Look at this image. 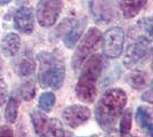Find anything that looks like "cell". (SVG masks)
<instances>
[{
  "instance_id": "3",
  "label": "cell",
  "mask_w": 153,
  "mask_h": 137,
  "mask_svg": "<svg viewBox=\"0 0 153 137\" xmlns=\"http://www.w3.org/2000/svg\"><path fill=\"white\" fill-rule=\"evenodd\" d=\"M103 70V59L101 55H91L85 63L76 87V94L85 103L94 102L96 97V82Z\"/></svg>"
},
{
  "instance_id": "17",
  "label": "cell",
  "mask_w": 153,
  "mask_h": 137,
  "mask_svg": "<svg viewBox=\"0 0 153 137\" xmlns=\"http://www.w3.org/2000/svg\"><path fill=\"white\" fill-rule=\"evenodd\" d=\"M44 137H65V131L61 121L55 118L48 119Z\"/></svg>"
},
{
  "instance_id": "10",
  "label": "cell",
  "mask_w": 153,
  "mask_h": 137,
  "mask_svg": "<svg viewBox=\"0 0 153 137\" xmlns=\"http://www.w3.org/2000/svg\"><path fill=\"white\" fill-rule=\"evenodd\" d=\"M14 26L19 32L30 34L34 27V17L31 8L22 7L16 12L14 16Z\"/></svg>"
},
{
  "instance_id": "25",
  "label": "cell",
  "mask_w": 153,
  "mask_h": 137,
  "mask_svg": "<svg viewBox=\"0 0 153 137\" xmlns=\"http://www.w3.org/2000/svg\"><path fill=\"white\" fill-rule=\"evenodd\" d=\"M0 137H14L13 130L7 126H2L0 128Z\"/></svg>"
},
{
  "instance_id": "20",
  "label": "cell",
  "mask_w": 153,
  "mask_h": 137,
  "mask_svg": "<svg viewBox=\"0 0 153 137\" xmlns=\"http://www.w3.org/2000/svg\"><path fill=\"white\" fill-rule=\"evenodd\" d=\"M55 101H56V97H55L54 93H51V91L44 93L39 98V107H40V110H42L44 112H51L54 104H55Z\"/></svg>"
},
{
  "instance_id": "13",
  "label": "cell",
  "mask_w": 153,
  "mask_h": 137,
  "mask_svg": "<svg viewBox=\"0 0 153 137\" xmlns=\"http://www.w3.org/2000/svg\"><path fill=\"white\" fill-rule=\"evenodd\" d=\"M136 121L149 137H153V114L152 110L146 106H140L136 111Z\"/></svg>"
},
{
  "instance_id": "27",
  "label": "cell",
  "mask_w": 153,
  "mask_h": 137,
  "mask_svg": "<svg viewBox=\"0 0 153 137\" xmlns=\"http://www.w3.org/2000/svg\"><path fill=\"white\" fill-rule=\"evenodd\" d=\"M150 19H151V20H152V22H153V16H151V17H150Z\"/></svg>"
},
{
  "instance_id": "16",
  "label": "cell",
  "mask_w": 153,
  "mask_h": 137,
  "mask_svg": "<svg viewBox=\"0 0 153 137\" xmlns=\"http://www.w3.org/2000/svg\"><path fill=\"white\" fill-rule=\"evenodd\" d=\"M31 120L37 135L39 137H44L46 131V127H47V122H48V118L40 111L34 110V111L31 112Z\"/></svg>"
},
{
  "instance_id": "22",
  "label": "cell",
  "mask_w": 153,
  "mask_h": 137,
  "mask_svg": "<svg viewBox=\"0 0 153 137\" xmlns=\"http://www.w3.org/2000/svg\"><path fill=\"white\" fill-rule=\"evenodd\" d=\"M21 95L23 99L25 101H31L32 98L36 95V87H34V82L32 80H27L24 82L22 87H21Z\"/></svg>"
},
{
  "instance_id": "9",
  "label": "cell",
  "mask_w": 153,
  "mask_h": 137,
  "mask_svg": "<svg viewBox=\"0 0 153 137\" xmlns=\"http://www.w3.org/2000/svg\"><path fill=\"white\" fill-rule=\"evenodd\" d=\"M64 122L71 128H76L89 120L91 112L87 106L83 105H71L64 109L63 113Z\"/></svg>"
},
{
  "instance_id": "28",
  "label": "cell",
  "mask_w": 153,
  "mask_h": 137,
  "mask_svg": "<svg viewBox=\"0 0 153 137\" xmlns=\"http://www.w3.org/2000/svg\"><path fill=\"white\" fill-rule=\"evenodd\" d=\"M152 69H153V61H152Z\"/></svg>"
},
{
  "instance_id": "21",
  "label": "cell",
  "mask_w": 153,
  "mask_h": 137,
  "mask_svg": "<svg viewBox=\"0 0 153 137\" xmlns=\"http://www.w3.org/2000/svg\"><path fill=\"white\" fill-rule=\"evenodd\" d=\"M131 129V111L126 110L122 113L121 120H120V135L125 136Z\"/></svg>"
},
{
  "instance_id": "8",
  "label": "cell",
  "mask_w": 153,
  "mask_h": 137,
  "mask_svg": "<svg viewBox=\"0 0 153 137\" xmlns=\"http://www.w3.org/2000/svg\"><path fill=\"white\" fill-rule=\"evenodd\" d=\"M89 8L94 20L100 24H108L115 16L113 0H90Z\"/></svg>"
},
{
  "instance_id": "15",
  "label": "cell",
  "mask_w": 153,
  "mask_h": 137,
  "mask_svg": "<svg viewBox=\"0 0 153 137\" xmlns=\"http://www.w3.org/2000/svg\"><path fill=\"white\" fill-rule=\"evenodd\" d=\"M147 0H119V7L126 19H133L146 5Z\"/></svg>"
},
{
  "instance_id": "18",
  "label": "cell",
  "mask_w": 153,
  "mask_h": 137,
  "mask_svg": "<svg viewBox=\"0 0 153 137\" xmlns=\"http://www.w3.org/2000/svg\"><path fill=\"white\" fill-rule=\"evenodd\" d=\"M17 111H19V102L14 96H12L8 99L6 110H5V119L8 124H14L16 121Z\"/></svg>"
},
{
  "instance_id": "24",
  "label": "cell",
  "mask_w": 153,
  "mask_h": 137,
  "mask_svg": "<svg viewBox=\"0 0 153 137\" xmlns=\"http://www.w3.org/2000/svg\"><path fill=\"white\" fill-rule=\"evenodd\" d=\"M142 101L146 102L149 104H153V81L150 86V88L142 95Z\"/></svg>"
},
{
  "instance_id": "11",
  "label": "cell",
  "mask_w": 153,
  "mask_h": 137,
  "mask_svg": "<svg viewBox=\"0 0 153 137\" xmlns=\"http://www.w3.org/2000/svg\"><path fill=\"white\" fill-rule=\"evenodd\" d=\"M14 69L19 77H29L36 70V62L30 53H22L14 61Z\"/></svg>"
},
{
  "instance_id": "23",
  "label": "cell",
  "mask_w": 153,
  "mask_h": 137,
  "mask_svg": "<svg viewBox=\"0 0 153 137\" xmlns=\"http://www.w3.org/2000/svg\"><path fill=\"white\" fill-rule=\"evenodd\" d=\"M140 23V26L143 29V31L146 33L147 37L150 40H153V22L150 17L147 19H143L142 21L138 22Z\"/></svg>"
},
{
  "instance_id": "1",
  "label": "cell",
  "mask_w": 153,
  "mask_h": 137,
  "mask_svg": "<svg viewBox=\"0 0 153 137\" xmlns=\"http://www.w3.org/2000/svg\"><path fill=\"white\" fill-rule=\"evenodd\" d=\"M127 104V94L120 88H112L103 94L95 107V117L100 127L112 130Z\"/></svg>"
},
{
  "instance_id": "5",
  "label": "cell",
  "mask_w": 153,
  "mask_h": 137,
  "mask_svg": "<svg viewBox=\"0 0 153 137\" xmlns=\"http://www.w3.org/2000/svg\"><path fill=\"white\" fill-rule=\"evenodd\" d=\"M150 44H151L150 39L143 36L133 40L129 44L126 52V56L123 61L125 66L131 70L137 67L143 62H145L150 53Z\"/></svg>"
},
{
  "instance_id": "4",
  "label": "cell",
  "mask_w": 153,
  "mask_h": 137,
  "mask_svg": "<svg viewBox=\"0 0 153 137\" xmlns=\"http://www.w3.org/2000/svg\"><path fill=\"white\" fill-rule=\"evenodd\" d=\"M102 32L96 29V27H90L83 39L80 41L79 46L76 47V50L73 54L72 57V67L76 70L83 64V62L89 57L97 49L102 41Z\"/></svg>"
},
{
  "instance_id": "6",
  "label": "cell",
  "mask_w": 153,
  "mask_h": 137,
  "mask_svg": "<svg viewBox=\"0 0 153 137\" xmlns=\"http://www.w3.org/2000/svg\"><path fill=\"white\" fill-rule=\"evenodd\" d=\"M61 0H39L37 5V20L38 23L44 27L53 26L62 10Z\"/></svg>"
},
{
  "instance_id": "7",
  "label": "cell",
  "mask_w": 153,
  "mask_h": 137,
  "mask_svg": "<svg viewBox=\"0 0 153 137\" xmlns=\"http://www.w3.org/2000/svg\"><path fill=\"white\" fill-rule=\"evenodd\" d=\"M125 32L121 27L114 26L103 37V53L108 59H118L122 53Z\"/></svg>"
},
{
  "instance_id": "29",
  "label": "cell",
  "mask_w": 153,
  "mask_h": 137,
  "mask_svg": "<svg viewBox=\"0 0 153 137\" xmlns=\"http://www.w3.org/2000/svg\"><path fill=\"white\" fill-rule=\"evenodd\" d=\"M88 137H95V136H88Z\"/></svg>"
},
{
  "instance_id": "19",
  "label": "cell",
  "mask_w": 153,
  "mask_h": 137,
  "mask_svg": "<svg viewBox=\"0 0 153 137\" xmlns=\"http://www.w3.org/2000/svg\"><path fill=\"white\" fill-rule=\"evenodd\" d=\"M127 82L135 89H142L146 86V76L143 72H131L127 76Z\"/></svg>"
},
{
  "instance_id": "30",
  "label": "cell",
  "mask_w": 153,
  "mask_h": 137,
  "mask_svg": "<svg viewBox=\"0 0 153 137\" xmlns=\"http://www.w3.org/2000/svg\"><path fill=\"white\" fill-rule=\"evenodd\" d=\"M131 137H135V136H131Z\"/></svg>"
},
{
  "instance_id": "26",
  "label": "cell",
  "mask_w": 153,
  "mask_h": 137,
  "mask_svg": "<svg viewBox=\"0 0 153 137\" xmlns=\"http://www.w3.org/2000/svg\"><path fill=\"white\" fill-rule=\"evenodd\" d=\"M12 0H0V5H6V4H9Z\"/></svg>"
},
{
  "instance_id": "2",
  "label": "cell",
  "mask_w": 153,
  "mask_h": 137,
  "mask_svg": "<svg viewBox=\"0 0 153 137\" xmlns=\"http://www.w3.org/2000/svg\"><path fill=\"white\" fill-rule=\"evenodd\" d=\"M37 59L39 61L38 81L41 88L59 89L65 78V66L63 59L56 53L42 52Z\"/></svg>"
},
{
  "instance_id": "12",
  "label": "cell",
  "mask_w": 153,
  "mask_h": 137,
  "mask_svg": "<svg viewBox=\"0 0 153 137\" xmlns=\"http://www.w3.org/2000/svg\"><path fill=\"white\" fill-rule=\"evenodd\" d=\"M86 25H87L86 17H81V19H79V20H76L74 22V24L71 26L69 32L65 34V37H64L63 39L65 47L73 48L76 45V42L79 41L81 34H82V32L85 31V29H86Z\"/></svg>"
},
{
  "instance_id": "14",
  "label": "cell",
  "mask_w": 153,
  "mask_h": 137,
  "mask_svg": "<svg viewBox=\"0 0 153 137\" xmlns=\"http://www.w3.org/2000/svg\"><path fill=\"white\" fill-rule=\"evenodd\" d=\"M21 48V39L16 33H8L1 40V50L7 57L17 55Z\"/></svg>"
}]
</instances>
